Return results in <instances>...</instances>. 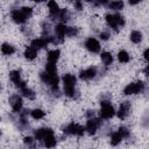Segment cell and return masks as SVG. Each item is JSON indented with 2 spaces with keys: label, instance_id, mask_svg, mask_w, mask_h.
<instances>
[{
  "label": "cell",
  "instance_id": "cell-1",
  "mask_svg": "<svg viewBox=\"0 0 149 149\" xmlns=\"http://www.w3.org/2000/svg\"><path fill=\"white\" fill-rule=\"evenodd\" d=\"M40 78H41V80H42L45 85H48V86L50 87L51 92H52L55 95H58V93H59V88H58L59 78H58L57 73H56V74H52V73H49V72H47V71L44 70L43 72L40 73Z\"/></svg>",
  "mask_w": 149,
  "mask_h": 149
},
{
  "label": "cell",
  "instance_id": "cell-2",
  "mask_svg": "<svg viewBox=\"0 0 149 149\" xmlns=\"http://www.w3.org/2000/svg\"><path fill=\"white\" fill-rule=\"evenodd\" d=\"M63 133L66 135H74V136H81L85 133V128L83 126H80L79 123H74L71 122L69 125H66L65 127H63Z\"/></svg>",
  "mask_w": 149,
  "mask_h": 149
},
{
  "label": "cell",
  "instance_id": "cell-3",
  "mask_svg": "<svg viewBox=\"0 0 149 149\" xmlns=\"http://www.w3.org/2000/svg\"><path fill=\"white\" fill-rule=\"evenodd\" d=\"M144 90V84L140 80V81H135V83H130L128 84L125 88H123V93L126 95H134L137 93H141Z\"/></svg>",
  "mask_w": 149,
  "mask_h": 149
},
{
  "label": "cell",
  "instance_id": "cell-4",
  "mask_svg": "<svg viewBox=\"0 0 149 149\" xmlns=\"http://www.w3.org/2000/svg\"><path fill=\"white\" fill-rule=\"evenodd\" d=\"M102 121L101 119H98V118H91L87 120L86 125H85V132L88 134V135H94L97 133V130L100 128Z\"/></svg>",
  "mask_w": 149,
  "mask_h": 149
},
{
  "label": "cell",
  "instance_id": "cell-5",
  "mask_svg": "<svg viewBox=\"0 0 149 149\" xmlns=\"http://www.w3.org/2000/svg\"><path fill=\"white\" fill-rule=\"evenodd\" d=\"M114 114H115V109H114V107L109 102L101 104V108H100V116H101V119H106V120L112 119L114 116Z\"/></svg>",
  "mask_w": 149,
  "mask_h": 149
},
{
  "label": "cell",
  "instance_id": "cell-6",
  "mask_svg": "<svg viewBox=\"0 0 149 149\" xmlns=\"http://www.w3.org/2000/svg\"><path fill=\"white\" fill-rule=\"evenodd\" d=\"M97 74H98V69L95 66H90L79 72V78L81 80H91V79L95 78Z\"/></svg>",
  "mask_w": 149,
  "mask_h": 149
},
{
  "label": "cell",
  "instance_id": "cell-7",
  "mask_svg": "<svg viewBox=\"0 0 149 149\" xmlns=\"http://www.w3.org/2000/svg\"><path fill=\"white\" fill-rule=\"evenodd\" d=\"M9 105H10L12 109L15 113H19L22 109V106H23V100H22L21 95H19V94L10 95L9 97Z\"/></svg>",
  "mask_w": 149,
  "mask_h": 149
},
{
  "label": "cell",
  "instance_id": "cell-8",
  "mask_svg": "<svg viewBox=\"0 0 149 149\" xmlns=\"http://www.w3.org/2000/svg\"><path fill=\"white\" fill-rule=\"evenodd\" d=\"M85 48L92 54H98L100 51V49H101L99 41L97 38H94V37H88L85 41Z\"/></svg>",
  "mask_w": 149,
  "mask_h": 149
},
{
  "label": "cell",
  "instance_id": "cell-9",
  "mask_svg": "<svg viewBox=\"0 0 149 149\" xmlns=\"http://www.w3.org/2000/svg\"><path fill=\"white\" fill-rule=\"evenodd\" d=\"M130 109H132V105H130L129 101H123V102H121V105L119 106V109H118V112H116L118 118H119L120 120H125V119L129 115Z\"/></svg>",
  "mask_w": 149,
  "mask_h": 149
},
{
  "label": "cell",
  "instance_id": "cell-10",
  "mask_svg": "<svg viewBox=\"0 0 149 149\" xmlns=\"http://www.w3.org/2000/svg\"><path fill=\"white\" fill-rule=\"evenodd\" d=\"M10 17H12V20H13L15 23H17V24H23V23L28 20V17L23 14V12L21 10V8L12 9V12H10Z\"/></svg>",
  "mask_w": 149,
  "mask_h": 149
},
{
  "label": "cell",
  "instance_id": "cell-11",
  "mask_svg": "<svg viewBox=\"0 0 149 149\" xmlns=\"http://www.w3.org/2000/svg\"><path fill=\"white\" fill-rule=\"evenodd\" d=\"M9 78H10V80L13 81V84H14L16 87H19L20 90L23 88V87H26V81L21 79L20 71H17V70L10 71V72H9Z\"/></svg>",
  "mask_w": 149,
  "mask_h": 149
},
{
  "label": "cell",
  "instance_id": "cell-12",
  "mask_svg": "<svg viewBox=\"0 0 149 149\" xmlns=\"http://www.w3.org/2000/svg\"><path fill=\"white\" fill-rule=\"evenodd\" d=\"M49 43H50L49 38H48V37H45V36H42V37H38V38L33 40V41L30 42V45H31V47H34L35 49L40 50V49L45 48Z\"/></svg>",
  "mask_w": 149,
  "mask_h": 149
},
{
  "label": "cell",
  "instance_id": "cell-13",
  "mask_svg": "<svg viewBox=\"0 0 149 149\" xmlns=\"http://www.w3.org/2000/svg\"><path fill=\"white\" fill-rule=\"evenodd\" d=\"M51 133H54V130L51 129V128H38V129H36L35 132H34V136H35V139L37 140V141H40V142H42L49 134H51Z\"/></svg>",
  "mask_w": 149,
  "mask_h": 149
},
{
  "label": "cell",
  "instance_id": "cell-14",
  "mask_svg": "<svg viewBox=\"0 0 149 149\" xmlns=\"http://www.w3.org/2000/svg\"><path fill=\"white\" fill-rule=\"evenodd\" d=\"M70 17H71V14H70V12L68 9H61L58 12V14L54 17V20H57V21H59L62 23H65L66 21L70 20Z\"/></svg>",
  "mask_w": 149,
  "mask_h": 149
},
{
  "label": "cell",
  "instance_id": "cell-15",
  "mask_svg": "<svg viewBox=\"0 0 149 149\" xmlns=\"http://www.w3.org/2000/svg\"><path fill=\"white\" fill-rule=\"evenodd\" d=\"M105 20H106V23L108 24V27H111L113 30L118 31L119 30V26H118V22H116V17H115V14H107L105 16Z\"/></svg>",
  "mask_w": 149,
  "mask_h": 149
},
{
  "label": "cell",
  "instance_id": "cell-16",
  "mask_svg": "<svg viewBox=\"0 0 149 149\" xmlns=\"http://www.w3.org/2000/svg\"><path fill=\"white\" fill-rule=\"evenodd\" d=\"M23 56L28 61H34L36 57H37V49H35L34 47L29 45L24 49V52H23Z\"/></svg>",
  "mask_w": 149,
  "mask_h": 149
},
{
  "label": "cell",
  "instance_id": "cell-17",
  "mask_svg": "<svg viewBox=\"0 0 149 149\" xmlns=\"http://www.w3.org/2000/svg\"><path fill=\"white\" fill-rule=\"evenodd\" d=\"M62 80H63V86H76L77 83V78L72 73H65Z\"/></svg>",
  "mask_w": 149,
  "mask_h": 149
},
{
  "label": "cell",
  "instance_id": "cell-18",
  "mask_svg": "<svg viewBox=\"0 0 149 149\" xmlns=\"http://www.w3.org/2000/svg\"><path fill=\"white\" fill-rule=\"evenodd\" d=\"M48 9H49V13H50L51 17H55L58 14V12L61 10L58 3L56 2V0H49L48 1Z\"/></svg>",
  "mask_w": 149,
  "mask_h": 149
},
{
  "label": "cell",
  "instance_id": "cell-19",
  "mask_svg": "<svg viewBox=\"0 0 149 149\" xmlns=\"http://www.w3.org/2000/svg\"><path fill=\"white\" fill-rule=\"evenodd\" d=\"M42 144H43L44 147H47V148H52V147H55V146L57 144V139L55 137L54 133L49 134V135L42 141Z\"/></svg>",
  "mask_w": 149,
  "mask_h": 149
},
{
  "label": "cell",
  "instance_id": "cell-20",
  "mask_svg": "<svg viewBox=\"0 0 149 149\" xmlns=\"http://www.w3.org/2000/svg\"><path fill=\"white\" fill-rule=\"evenodd\" d=\"M59 56H61L59 49H54V50H50V51L48 52L47 59H48V62H50V63H57V61L59 59Z\"/></svg>",
  "mask_w": 149,
  "mask_h": 149
},
{
  "label": "cell",
  "instance_id": "cell-21",
  "mask_svg": "<svg viewBox=\"0 0 149 149\" xmlns=\"http://www.w3.org/2000/svg\"><path fill=\"white\" fill-rule=\"evenodd\" d=\"M107 6H108V8H109V9L115 10V12H119V10H121V9L123 8L125 3H123V1H122V0H113V1H111Z\"/></svg>",
  "mask_w": 149,
  "mask_h": 149
},
{
  "label": "cell",
  "instance_id": "cell-22",
  "mask_svg": "<svg viewBox=\"0 0 149 149\" xmlns=\"http://www.w3.org/2000/svg\"><path fill=\"white\" fill-rule=\"evenodd\" d=\"M100 58H101V62L104 63V65H106V66H108V65H111V64L113 63V56H112V54L108 52V51L101 52Z\"/></svg>",
  "mask_w": 149,
  "mask_h": 149
},
{
  "label": "cell",
  "instance_id": "cell-23",
  "mask_svg": "<svg viewBox=\"0 0 149 149\" xmlns=\"http://www.w3.org/2000/svg\"><path fill=\"white\" fill-rule=\"evenodd\" d=\"M1 52L3 55H6V56H10V55H13L15 52V48L12 44H9V43H2V45H1Z\"/></svg>",
  "mask_w": 149,
  "mask_h": 149
},
{
  "label": "cell",
  "instance_id": "cell-24",
  "mask_svg": "<svg viewBox=\"0 0 149 149\" xmlns=\"http://www.w3.org/2000/svg\"><path fill=\"white\" fill-rule=\"evenodd\" d=\"M129 38H130V41L133 43L137 44V43H140L142 41V33L140 30H133L130 33V35H129Z\"/></svg>",
  "mask_w": 149,
  "mask_h": 149
},
{
  "label": "cell",
  "instance_id": "cell-25",
  "mask_svg": "<svg viewBox=\"0 0 149 149\" xmlns=\"http://www.w3.org/2000/svg\"><path fill=\"white\" fill-rule=\"evenodd\" d=\"M122 140H123V137H122V135L118 130L111 134V144L112 146H118Z\"/></svg>",
  "mask_w": 149,
  "mask_h": 149
},
{
  "label": "cell",
  "instance_id": "cell-26",
  "mask_svg": "<svg viewBox=\"0 0 149 149\" xmlns=\"http://www.w3.org/2000/svg\"><path fill=\"white\" fill-rule=\"evenodd\" d=\"M30 115H31L33 119L40 120V119H43L45 116V112L43 109H41V108H35V109L30 111Z\"/></svg>",
  "mask_w": 149,
  "mask_h": 149
},
{
  "label": "cell",
  "instance_id": "cell-27",
  "mask_svg": "<svg viewBox=\"0 0 149 149\" xmlns=\"http://www.w3.org/2000/svg\"><path fill=\"white\" fill-rule=\"evenodd\" d=\"M129 59H130V56L126 50H120L118 52V61L120 63H128Z\"/></svg>",
  "mask_w": 149,
  "mask_h": 149
},
{
  "label": "cell",
  "instance_id": "cell-28",
  "mask_svg": "<svg viewBox=\"0 0 149 149\" xmlns=\"http://www.w3.org/2000/svg\"><path fill=\"white\" fill-rule=\"evenodd\" d=\"M21 93H22V95L24 97V98H27V99H29V100H33V99H35V92L31 90V88H29V87H23V88H21Z\"/></svg>",
  "mask_w": 149,
  "mask_h": 149
},
{
  "label": "cell",
  "instance_id": "cell-29",
  "mask_svg": "<svg viewBox=\"0 0 149 149\" xmlns=\"http://www.w3.org/2000/svg\"><path fill=\"white\" fill-rule=\"evenodd\" d=\"M45 71H47V72H49V73L56 74V73H57L56 63H50V62H48V63L45 64Z\"/></svg>",
  "mask_w": 149,
  "mask_h": 149
},
{
  "label": "cell",
  "instance_id": "cell-30",
  "mask_svg": "<svg viewBox=\"0 0 149 149\" xmlns=\"http://www.w3.org/2000/svg\"><path fill=\"white\" fill-rule=\"evenodd\" d=\"M78 33H79V30L77 27H68V29H66V36L68 37H74L78 35Z\"/></svg>",
  "mask_w": 149,
  "mask_h": 149
},
{
  "label": "cell",
  "instance_id": "cell-31",
  "mask_svg": "<svg viewBox=\"0 0 149 149\" xmlns=\"http://www.w3.org/2000/svg\"><path fill=\"white\" fill-rule=\"evenodd\" d=\"M118 132H119V133L122 135V137H123V139H128V137H129V135H130V130H129L127 127H125V126L119 127Z\"/></svg>",
  "mask_w": 149,
  "mask_h": 149
},
{
  "label": "cell",
  "instance_id": "cell-32",
  "mask_svg": "<svg viewBox=\"0 0 149 149\" xmlns=\"http://www.w3.org/2000/svg\"><path fill=\"white\" fill-rule=\"evenodd\" d=\"M35 140H36V139H34L33 136H26V137L23 139V143H24L26 146H28V147H34Z\"/></svg>",
  "mask_w": 149,
  "mask_h": 149
},
{
  "label": "cell",
  "instance_id": "cell-33",
  "mask_svg": "<svg viewBox=\"0 0 149 149\" xmlns=\"http://www.w3.org/2000/svg\"><path fill=\"white\" fill-rule=\"evenodd\" d=\"M21 10L23 12V14L29 19L31 15H33V8L31 7H28V6H23V7H21Z\"/></svg>",
  "mask_w": 149,
  "mask_h": 149
},
{
  "label": "cell",
  "instance_id": "cell-34",
  "mask_svg": "<svg viewBox=\"0 0 149 149\" xmlns=\"http://www.w3.org/2000/svg\"><path fill=\"white\" fill-rule=\"evenodd\" d=\"M115 17H116V22H118V26L119 27H123L125 23H126V20L125 17L121 15V14H115Z\"/></svg>",
  "mask_w": 149,
  "mask_h": 149
},
{
  "label": "cell",
  "instance_id": "cell-35",
  "mask_svg": "<svg viewBox=\"0 0 149 149\" xmlns=\"http://www.w3.org/2000/svg\"><path fill=\"white\" fill-rule=\"evenodd\" d=\"M99 37H100L102 41H107V40L111 37V35H109V33H108V31H105V30H104V31H101V33H100Z\"/></svg>",
  "mask_w": 149,
  "mask_h": 149
},
{
  "label": "cell",
  "instance_id": "cell-36",
  "mask_svg": "<svg viewBox=\"0 0 149 149\" xmlns=\"http://www.w3.org/2000/svg\"><path fill=\"white\" fill-rule=\"evenodd\" d=\"M74 9H77L78 12L83 10V3H81V1H80V0L74 1Z\"/></svg>",
  "mask_w": 149,
  "mask_h": 149
},
{
  "label": "cell",
  "instance_id": "cell-37",
  "mask_svg": "<svg viewBox=\"0 0 149 149\" xmlns=\"http://www.w3.org/2000/svg\"><path fill=\"white\" fill-rule=\"evenodd\" d=\"M95 116V111H92V109H88L86 112V118L87 119H91V118H94Z\"/></svg>",
  "mask_w": 149,
  "mask_h": 149
},
{
  "label": "cell",
  "instance_id": "cell-38",
  "mask_svg": "<svg viewBox=\"0 0 149 149\" xmlns=\"http://www.w3.org/2000/svg\"><path fill=\"white\" fill-rule=\"evenodd\" d=\"M143 58L149 63V48H147V49L144 50V52H143Z\"/></svg>",
  "mask_w": 149,
  "mask_h": 149
},
{
  "label": "cell",
  "instance_id": "cell-39",
  "mask_svg": "<svg viewBox=\"0 0 149 149\" xmlns=\"http://www.w3.org/2000/svg\"><path fill=\"white\" fill-rule=\"evenodd\" d=\"M95 1V5L99 6V5H106L107 3V0H94Z\"/></svg>",
  "mask_w": 149,
  "mask_h": 149
},
{
  "label": "cell",
  "instance_id": "cell-40",
  "mask_svg": "<svg viewBox=\"0 0 149 149\" xmlns=\"http://www.w3.org/2000/svg\"><path fill=\"white\" fill-rule=\"evenodd\" d=\"M139 2H141V0H128V3L132 5V6H135V5H137Z\"/></svg>",
  "mask_w": 149,
  "mask_h": 149
},
{
  "label": "cell",
  "instance_id": "cell-41",
  "mask_svg": "<svg viewBox=\"0 0 149 149\" xmlns=\"http://www.w3.org/2000/svg\"><path fill=\"white\" fill-rule=\"evenodd\" d=\"M143 73H144L147 77H149V64L143 69Z\"/></svg>",
  "mask_w": 149,
  "mask_h": 149
},
{
  "label": "cell",
  "instance_id": "cell-42",
  "mask_svg": "<svg viewBox=\"0 0 149 149\" xmlns=\"http://www.w3.org/2000/svg\"><path fill=\"white\" fill-rule=\"evenodd\" d=\"M34 2H43V1H47V0H31Z\"/></svg>",
  "mask_w": 149,
  "mask_h": 149
},
{
  "label": "cell",
  "instance_id": "cell-43",
  "mask_svg": "<svg viewBox=\"0 0 149 149\" xmlns=\"http://www.w3.org/2000/svg\"><path fill=\"white\" fill-rule=\"evenodd\" d=\"M85 1H87V2H93L94 0H85Z\"/></svg>",
  "mask_w": 149,
  "mask_h": 149
},
{
  "label": "cell",
  "instance_id": "cell-44",
  "mask_svg": "<svg viewBox=\"0 0 149 149\" xmlns=\"http://www.w3.org/2000/svg\"><path fill=\"white\" fill-rule=\"evenodd\" d=\"M73 1H77V0H73Z\"/></svg>",
  "mask_w": 149,
  "mask_h": 149
}]
</instances>
